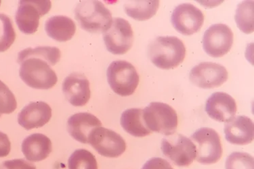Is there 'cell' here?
Returning a JSON list of instances; mask_svg holds the SVG:
<instances>
[{
  "label": "cell",
  "mask_w": 254,
  "mask_h": 169,
  "mask_svg": "<svg viewBox=\"0 0 254 169\" xmlns=\"http://www.w3.org/2000/svg\"><path fill=\"white\" fill-rule=\"evenodd\" d=\"M148 56L157 68L172 69L184 61L186 48L184 43L177 37H157L148 46Z\"/></svg>",
  "instance_id": "6da1fadb"
},
{
  "label": "cell",
  "mask_w": 254,
  "mask_h": 169,
  "mask_svg": "<svg viewBox=\"0 0 254 169\" xmlns=\"http://www.w3.org/2000/svg\"><path fill=\"white\" fill-rule=\"evenodd\" d=\"M75 19L83 30L104 33L112 23L111 11L99 1H82L75 9Z\"/></svg>",
  "instance_id": "7a4b0ae2"
},
{
  "label": "cell",
  "mask_w": 254,
  "mask_h": 169,
  "mask_svg": "<svg viewBox=\"0 0 254 169\" xmlns=\"http://www.w3.org/2000/svg\"><path fill=\"white\" fill-rule=\"evenodd\" d=\"M18 62L20 64V77L31 88L49 90L57 84L58 77L48 61L29 57Z\"/></svg>",
  "instance_id": "3957f363"
},
{
  "label": "cell",
  "mask_w": 254,
  "mask_h": 169,
  "mask_svg": "<svg viewBox=\"0 0 254 169\" xmlns=\"http://www.w3.org/2000/svg\"><path fill=\"white\" fill-rule=\"evenodd\" d=\"M107 77L112 90L123 97L132 95L140 81L136 68L126 60L111 62L107 68Z\"/></svg>",
  "instance_id": "277c9868"
},
{
  "label": "cell",
  "mask_w": 254,
  "mask_h": 169,
  "mask_svg": "<svg viewBox=\"0 0 254 169\" xmlns=\"http://www.w3.org/2000/svg\"><path fill=\"white\" fill-rule=\"evenodd\" d=\"M143 118L150 131L161 134L173 135L178 127V115L175 110L162 102H152L143 110Z\"/></svg>",
  "instance_id": "5b68a950"
},
{
  "label": "cell",
  "mask_w": 254,
  "mask_h": 169,
  "mask_svg": "<svg viewBox=\"0 0 254 169\" xmlns=\"http://www.w3.org/2000/svg\"><path fill=\"white\" fill-rule=\"evenodd\" d=\"M161 151L176 166H190L196 157L195 144L191 139L179 134L174 133L161 141Z\"/></svg>",
  "instance_id": "8992f818"
},
{
  "label": "cell",
  "mask_w": 254,
  "mask_h": 169,
  "mask_svg": "<svg viewBox=\"0 0 254 169\" xmlns=\"http://www.w3.org/2000/svg\"><path fill=\"white\" fill-rule=\"evenodd\" d=\"M196 143L198 163L202 165H212L218 163L222 156V146L219 134L214 129L202 127L191 135Z\"/></svg>",
  "instance_id": "52a82bcc"
},
{
  "label": "cell",
  "mask_w": 254,
  "mask_h": 169,
  "mask_svg": "<svg viewBox=\"0 0 254 169\" xmlns=\"http://www.w3.org/2000/svg\"><path fill=\"white\" fill-rule=\"evenodd\" d=\"M51 6V1H20L16 13V23L18 29L26 35L36 32L40 18L49 12Z\"/></svg>",
  "instance_id": "ba28073f"
},
{
  "label": "cell",
  "mask_w": 254,
  "mask_h": 169,
  "mask_svg": "<svg viewBox=\"0 0 254 169\" xmlns=\"http://www.w3.org/2000/svg\"><path fill=\"white\" fill-rule=\"evenodd\" d=\"M107 50L115 55H123L131 49L133 42L132 28L122 18L113 19L111 27L103 33Z\"/></svg>",
  "instance_id": "9c48e42d"
},
{
  "label": "cell",
  "mask_w": 254,
  "mask_h": 169,
  "mask_svg": "<svg viewBox=\"0 0 254 169\" xmlns=\"http://www.w3.org/2000/svg\"><path fill=\"white\" fill-rule=\"evenodd\" d=\"M88 144L100 155L107 158H118L125 152L126 144L123 137L113 130L99 127L91 132Z\"/></svg>",
  "instance_id": "30bf717a"
},
{
  "label": "cell",
  "mask_w": 254,
  "mask_h": 169,
  "mask_svg": "<svg viewBox=\"0 0 254 169\" xmlns=\"http://www.w3.org/2000/svg\"><path fill=\"white\" fill-rule=\"evenodd\" d=\"M233 31L222 23L210 26L204 33L203 47L209 56L220 57L227 55L233 44Z\"/></svg>",
  "instance_id": "8fae6325"
},
{
  "label": "cell",
  "mask_w": 254,
  "mask_h": 169,
  "mask_svg": "<svg viewBox=\"0 0 254 169\" xmlns=\"http://www.w3.org/2000/svg\"><path fill=\"white\" fill-rule=\"evenodd\" d=\"M229 77L227 70L217 63L204 62L190 70L189 79L192 84L201 89H214L221 86Z\"/></svg>",
  "instance_id": "7c38bea8"
},
{
  "label": "cell",
  "mask_w": 254,
  "mask_h": 169,
  "mask_svg": "<svg viewBox=\"0 0 254 169\" xmlns=\"http://www.w3.org/2000/svg\"><path fill=\"white\" fill-rule=\"evenodd\" d=\"M171 21L178 32L191 35L199 32L203 27L204 15L201 10L191 3H182L174 9Z\"/></svg>",
  "instance_id": "4fadbf2b"
},
{
  "label": "cell",
  "mask_w": 254,
  "mask_h": 169,
  "mask_svg": "<svg viewBox=\"0 0 254 169\" xmlns=\"http://www.w3.org/2000/svg\"><path fill=\"white\" fill-rule=\"evenodd\" d=\"M234 98L224 92L211 94L205 104V111L211 118L216 121L227 122L234 118L237 113Z\"/></svg>",
  "instance_id": "5bb4252c"
},
{
  "label": "cell",
  "mask_w": 254,
  "mask_h": 169,
  "mask_svg": "<svg viewBox=\"0 0 254 169\" xmlns=\"http://www.w3.org/2000/svg\"><path fill=\"white\" fill-rule=\"evenodd\" d=\"M63 92L70 105L83 107L90 99V82L83 74H70L63 83Z\"/></svg>",
  "instance_id": "9a60e30c"
},
{
  "label": "cell",
  "mask_w": 254,
  "mask_h": 169,
  "mask_svg": "<svg viewBox=\"0 0 254 169\" xmlns=\"http://www.w3.org/2000/svg\"><path fill=\"white\" fill-rule=\"evenodd\" d=\"M52 109L44 102H31L24 107L18 116V124L26 130L42 127L50 121Z\"/></svg>",
  "instance_id": "2e32d148"
},
{
  "label": "cell",
  "mask_w": 254,
  "mask_h": 169,
  "mask_svg": "<svg viewBox=\"0 0 254 169\" xmlns=\"http://www.w3.org/2000/svg\"><path fill=\"white\" fill-rule=\"evenodd\" d=\"M225 138L230 144L244 146L254 140V126L251 118L246 116L234 117L224 125Z\"/></svg>",
  "instance_id": "e0dca14e"
},
{
  "label": "cell",
  "mask_w": 254,
  "mask_h": 169,
  "mask_svg": "<svg viewBox=\"0 0 254 169\" xmlns=\"http://www.w3.org/2000/svg\"><path fill=\"white\" fill-rule=\"evenodd\" d=\"M102 127L97 117L88 113H77L67 120V130L70 136L77 142L88 144V137L95 128Z\"/></svg>",
  "instance_id": "ac0fdd59"
},
{
  "label": "cell",
  "mask_w": 254,
  "mask_h": 169,
  "mask_svg": "<svg viewBox=\"0 0 254 169\" xmlns=\"http://www.w3.org/2000/svg\"><path fill=\"white\" fill-rule=\"evenodd\" d=\"M53 150L51 139L42 133H33L24 139L22 152L25 159L31 162L44 161Z\"/></svg>",
  "instance_id": "d6986e66"
},
{
  "label": "cell",
  "mask_w": 254,
  "mask_h": 169,
  "mask_svg": "<svg viewBox=\"0 0 254 169\" xmlns=\"http://www.w3.org/2000/svg\"><path fill=\"white\" fill-rule=\"evenodd\" d=\"M45 30L50 38L59 42L71 40L75 35L76 25L71 18L66 16H55L46 22Z\"/></svg>",
  "instance_id": "ffe728a7"
},
{
  "label": "cell",
  "mask_w": 254,
  "mask_h": 169,
  "mask_svg": "<svg viewBox=\"0 0 254 169\" xmlns=\"http://www.w3.org/2000/svg\"><path fill=\"white\" fill-rule=\"evenodd\" d=\"M120 122L123 129L133 137H143L151 133L144 123L142 109L126 110L122 113Z\"/></svg>",
  "instance_id": "44dd1931"
},
{
  "label": "cell",
  "mask_w": 254,
  "mask_h": 169,
  "mask_svg": "<svg viewBox=\"0 0 254 169\" xmlns=\"http://www.w3.org/2000/svg\"><path fill=\"white\" fill-rule=\"evenodd\" d=\"M159 1H129L124 5L126 13L133 19L144 21L156 14Z\"/></svg>",
  "instance_id": "7402d4cb"
},
{
  "label": "cell",
  "mask_w": 254,
  "mask_h": 169,
  "mask_svg": "<svg viewBox=\"0 0 254 169\" xmlns=\"http://www.w3.org/2000/svg\"><path fill=\"white\" fill-rule=\"evenodd\" d=\"M61 53L60 50L57 47L42 46L35 48H29L22 50L18 55V62L29 58L38 57L48 61L51 66H55L60 60Z\"/></svg>",
  "instance_id": "603a6c76"
},
{
  "label": "cell",
  "mask_w": 254,
  "mask_h": 169,
  "mask_svg": "<svg viewBox=\"0 0 254 169\" xmlns=\"http://www.w3.org/2000/svg\"><path fill=\"white\" fill-rule=\"evenodd\" d=\"M237 27L246 34L254 31V1H245L237 6L235 16Z\"/></svg>",
  "instance_id": "cb8c5ba5"
},
{
  "label": "cell",
  "mask_w": 254,
  "mask_h": 169,
  "mask_svg": "<svg viewBox=\"0 0 254 169\" xmlns=\"http://www.w3.org/2000/svg\"><path fill=\"white\" fill-rule=\"evenodd\" d=\"M68 169H98L96 157L88 150H75L68 160Z\"/></svg>",
  "instance_id": "d4e9b609"
},
{
  "label": "cell",
  "mask_w": 254,
  "mask_h": 169,
  "mask_svg": "<svg viewBox=\"0 0 254 169\" xmlns=\"http://www.w3.org/2000/svg\"><path fill=\"white\" fill-rule=\"evenodd\" d=\"M16 39L12 20L8 16L0 13V53L6 51Z\"/></svg>",
  "instance_id": "484cf974"
},
{
  "label": "cell",
  "mask_w": 254,
  "mask_h": 169,
  "mask_svg": "<svg viewBox=\"0 0 254 169\" xmlns=\"http://www.w3.org/2000/svg\"><path fill=\"white\" fill-rule=\"evenodd\" d=\"M226 169H254V158L246 152H235L226 161Z\"/></svg>",
  "instance_id": "4316f807"
},
{
  "label": "cell",
  "mask_w": 254,
  "mask_h": 169,
  "mask_svg": "<svg viewBox=\"0 0 254 169\" xmlns=\"http://www.w3.org/2000/svg\"><path fill=\"white\" fill-rule=\"evenodd\" d=\"M17 108L15 96L8 87L0 80V114H10Z\"/></svg>",
  "instance_id": "83f0119b"
},
{
  "label": "cell",
  "mask_w": 254,
  "mask_h": 169,
  "mask_svg": "<svg viewBox=\"0 0 254 169\" xmlns=\"http://www.w3.org/2000/svg\"><path fill=\"white\" fill-rule=\"evenodd\" d=\"M0 169H36V167L25 160L14 159L3 162Z\"/></svg>",
  "instance_id": "f1b7e54d"
},
{
  "label": "cell",
  "mask_w": 254,
  "mask_h": 169,
  "mask_svg": "<svg viewBox=\"0 0 254 169\" xmlns=\"http://www.w3.org/2000/svg\"><path fill=\"white\" fill-rule=\"evenodd\" d=\"M142 169H174L168 161L161 158L154 157L146 162Z\"/></svg>",
  "instance_id": "f546056e"
},
{
  "label": "cell",
  "mask_w": 254,
  "mask_h": 169,
  "mask_svg": "<svg viewBox=\"0 0 254 169\" xmlns=\"http://www.w3.org/2000/svg\"><path fill=\"white\" fill-rule=\"evenodd\" d=\"M10 150L11 143L8 135L0 131V158L7 157Z\"/></svg>",
  "instance_id": "4dcf8cb0"
},
{
  "label": "cell",
  "mask_w": 254,
  "mask_h": 169,
  "mask_svg": "<svg viewBox=\"0 0 254 169\" xmlns=\"http://www.w3.org/2000/svg\"><path fill=\"white\" fill-rule=\"evenodd\" d=\"M0 5H1V1H0Z\"/></svg>",
  "instance_id": "1f68e13d"
},
{
  "label": "cell",
  "mask_w": 254,
  "mask_h": 169,
  "mask_svg": "<svg viewBox=\"0 0 254 169\" xmlns=\"http://www.w3.org/2000/svg\"><path fill=\"white\" fill-rule=\"evenodd\" d=\"M0 117H1V114H0Z\"/></svg>",
  "instance_id": "d6a6232c"
}]
</instances>
